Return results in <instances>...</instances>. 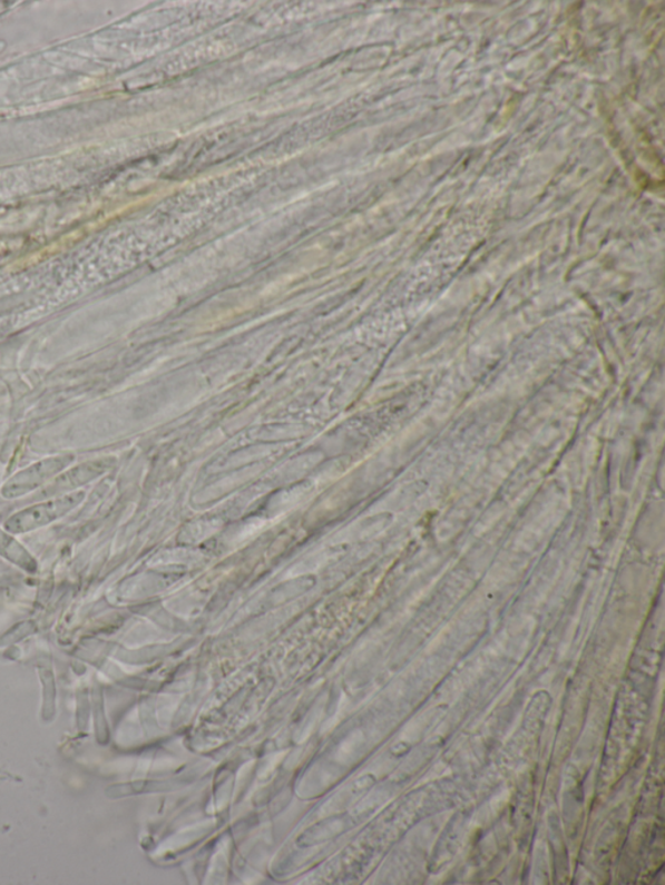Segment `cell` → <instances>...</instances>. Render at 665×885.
<instances>
[{"label": "cell", "mask_w": 665, "mask_h": 885, "mask_svg": "<svg viewBox=\"0 0 665 885\" xmlns=\"http://www.w3.org/2000/svg\"><path fill=\"white\" fill-rule=\"evenodd\" d=\"M84 499L85 492L76 491L69 493V495L47 500L43 503L22 509V511L14 513L6 521L4 529L12 535H19L45 528L47 524L58 521L69 512H72L76 507L82 503Z\"/></svg>", "instance_id": "1"}, {"label": "cell", "mask_w": 665, "mask_h": 885, "mask_svg": "<svg viewBox=\"0 0 665 885\" xmlns=\"http://www.w3.org/2000/svg\"><path fill=\"white\" fill-rule=\"evenodd\" d=\"M74 460V456L47 459L38 462V464L33 466L22 470V472L16 474L4 484L2 490L3 498L18 499L41 488V485L51 480L55 474L65 470Z\"/></svg>", "instance_id": "2"}, {"label": "cell", "mask_w": 665, "mask_h": 885, "mask_svg": "<svg viewBox=\"0 0 665 885\" xmlns=\"http://www.w3.org/2000/svg\"><path fill=\"white\" fill-rule=\"evenodd\" d=\"M0 558L12 562L13 566L27 573H36L38 569L36 559L26 550V547L19 543L10 532L2 529H0Z\"/></svg>", "instance_id": "3"}]
</instances>
